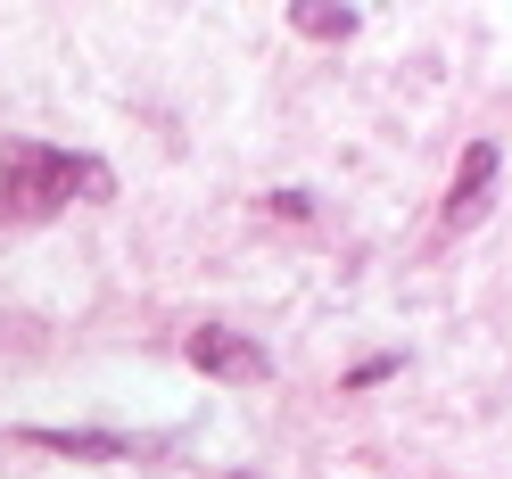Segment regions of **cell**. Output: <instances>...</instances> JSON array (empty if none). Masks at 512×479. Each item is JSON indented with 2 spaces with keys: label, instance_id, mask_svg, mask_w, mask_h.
Here are the masks:
<instances>
[{
  "label": "cell",
  "instance_id": "1",
  "mask_svg": "<svg viewBox=\"0 0 512 479\" xmlns=\"http://www.w3.org/2000/svg\"><path fill=\"white\" fill-rule=\"evenodd\" d=\"M83 190V199H108L116 174L100 166V157H67V149H42V141H9L0 149V215L17 223H42L58 215Z\"/></svg>",
  "mask_w": 512,
  "mask_h": 479
},
{
  "label": "cell",
  "instance_id": "2",
  "mask_svg": "<svg viewBox=\"0 0 512 479\" xmlns=\"http://www.w3.org/2000/svg\"><path fill=\"white\" fill-rule=\"evenodd\" d=\"M182 356L199 364L207 380H232V389H256V380H273V356H265L248 331H223V323L190 331V339H182Z\"/></svg>",
  "mask_w": 512,
  "mask_h": 479
},
{
  "label": "cell",
  "instance_id": "3",
  "mask_svg": "<svg viewBox=\"0 0 512 479\" xmlns=\"http://www.w3.org/2000/svg\"><path fill=\"white\" fill-rule=\"evenodd\" d=\"M488 182H496V149H488V141H471V149H463V166H455V190H446V223H455V232H463L479 207H488Z\"/></svg>",
  "mask_w": 512,
  "mask_h": 479
},
{
  "label": "cell",
  "instance_id": "4",
  "mask_svg": "<svg viewBox=\"0 0 512 479\" xmlns=\"http://www.w3.org/2000/svg\"><path fill=\"white\" fill-rule=\"evenodd\" d=\"M290 25H298V34H314V42H347V34H356V9H331V0H298Z\"/></svg>",
  "mask_w": 512,
  "mask_h": 479
},
{
  "label": "cell",
  "instance_id": "5",
  "mask_svg": "<svg viewBox=\"0 0 512 479\" xmlns=\"http://www.w3.org/2000/svg\"><path fill=\"white\" fill-rule=\"evenodd\" d=\"M34 446H58V455H124L116 438H91V430H34Z\"/></svg>",
  "mask_w": 512,
  "mask_h": 479
}]
</instances>
